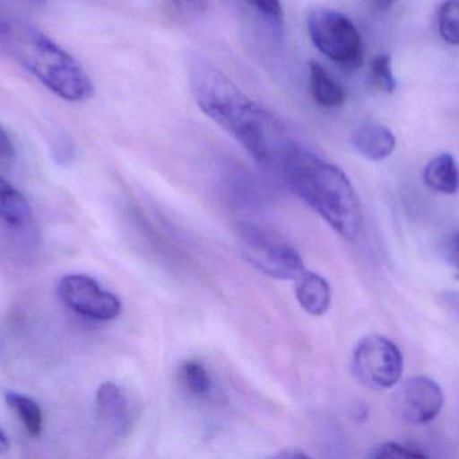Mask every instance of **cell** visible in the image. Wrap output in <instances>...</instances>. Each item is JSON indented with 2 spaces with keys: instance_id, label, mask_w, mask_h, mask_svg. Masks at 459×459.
Here are the masks:
<instances>
[{
  "instance_id": "1",
  "label": "cell",
  "mask_w": 459,
  "mask_h": 459,
  "mask_svg": "<svg viewBox=\"0 0 459 459\" xmlns=\"http://www.w3.org/2000/svg\"><path fill=\"white\" fill-rule=\"evenodd\" d=\"M188 84L194 100L207 118L228 131L258 163L272 159L278 124L269 112L204 59L191 62Z\"/></svg>"
},
{
  "instance_id": "2",
  "label": "cell",
  "mask_w": 459,
  "mask_h": 459,
  "mask_svg": "<svg viewBox=\"0 0 459 459\" xmlns=\"http://www.w3.org/2000/svg\"><path fill=\"white\" fill-rule=\"evenodd\" d=\"M283 174L291 190L340 236L358 239L363 229L360 201L345 172L310 151H283Z\"/></svg>"
},
{
  "instance_id": "3",
  "label": "cell",
  "mask_w": 459,
  "mask_h": 459,
  "mask_svg": "<svg viewBox=\"0 0 459 459\" xmlns=\"http://www.w3.org/2000/svg\"><path fill=\"white\" fill-rule=\"evenodd\" d=\"M5 49L59 99L81 102L93 97V81L82 65L39 30L13 26Z\"/></svg>"
},
{
  "instance_id": "4",
  "label": "cell",
  "mask_w": 459,
  "mask_h": 459,
  "mask_svg": "<svg viewBox=\"0 0 459 459\" xmlns=\"http://www.w3.org/2000/svg\"><path fill=\"white\" fill-rule=\"evenodd\" d=\"M238 245L243 258L267 277L296 280L305 271L299 251L281 234L253 223H240Z\"/></svg>"
},
{
  "instance_id": "5",
  "label": "cell",
  "mask_w": 459,
  "mask_h": 459,
  "mask_svg": "<svg viewBox=\"0 0 459 459\" xmlns=\"http://www.w3.org/2000/svg\"><path fill=\"white\" fill-rule=\"evenodd\" d=\"M313 45L334 64L358 69L363 64V40L352 21L339 11L316 8L307 15Z\"/></svg>"
},
{
  "instance_id": "6",
  "label": "cell",
  "mask_w": 459,
  "mask_h": 459,
  "mask_svg": "<svg viewBox=\"0 0 459 459\" xmlns=\"http://www.w3.org/2000/svg\"><path fill=\"white\" fill-rule=\"evenodd\" d=\"M352 368L364 384L387 390L401 382L403 356L391 340L371 334L361 339L353 349Z\"/></svg>"
},
{
  "instance_id": "7",
  "label": "cell",
  "mask_w": 459,
  "mask_h": 459,
  "mask_svg": "<svg viewBox=\"0 0 459 459\" xmlns=\"http://www.w3.org/2000/svg\"><path fill=\"white\" fill-rule=\"evenodd\" d=\"M58 296L67 309L97 322L116 320L123 310L118 296L104 290L96 279L88 275H65L58 283Z\"/></svg>"
},
{
  "instance_id": "8",
  "label": "cell",
  "mask_w": 459,
  "mask_h": 459,
  "mask_svg": "<svg viewBox=\"0 0 459 459\" xmlns=\"http://www.w3.org/2000/svg\"><path fill=\"white\" fill-rule=\"evenodd\" d=\"M391 404L399 419L411 425H425L441 414L444 391L430 377H410L396 388Z\"/></svg>"
},
{
  "instance_id": "9",
  "label": "cell",
  "mask_w": 459,
  "mask_h": 459,
  "mask_svg": "<svg viewBox=\"0 0 459 459\" xmlns=\"http://www.w3.org/2000/svg\"><path fill=\"white\" fill-rule=\"evenodd\" d=\"M0 223L8 229L31 237L37 232V221L26 197L4 178L0 177Z\"/></svg>"
},
{
  "instance_id": "10",
  "label": "cell",
  "mask_w": 459,
  "mask_h": 459,
  "mask_svg": "<svg viewBox=\"0 0 459 459\" xmlns=\"http://www.w3.org/2000/svg\"><path fill=\"white\" fill-rule=\"evenodd\" d=\"M96 411L102 426L113 434H124L131 426V404L115 383L100 385L96 393Z\"/></svg>"
},
{
  "instance_id": "11",
  "label": "cell",
  "mask_w": 459,
  "mask_h": 459,
  "mask_svg": "<svg viewBox=\"0 0 459 459\" xmlns=\"http://www.w3.org/2000/svg\"><path fill=\"white\" fill-rule=\"evenodd\" d=\"M353 147L360 155L369 161H383L395 150L396 139L388 127L383 124H361L352 135Z\"/></svg>"
},
{
  "instance_id": "12",
  "label": "cell",
  "mask_w": 459,
  "mask_h": 459,
  "mask_svg": "<svg viewBox=\"0 0 459 459\" xmlns=\"http://www.w3.org/2000/svg\"><path fill=\"white\" fill-rule=\"evenodd\" d=\"M296 298L307 314L321 317L331 306V286L325 278L305 269L296 279Z\"/></svg>"
},
{
  "instance_id": "13",
  "label": "cell",
  "mask_w": 459,
  "mask_h": 459,
  "mask_svg": "<svg viewBox=\"0 0 459 459\" xmlns=\"http://www.w3.org/2000/svg\"><path fill=\"white\" fill-rule=\"evenodd\" d=\"M426 185L442 194L459 190V167L450 154L444 153L429 162L423 172Z\"/></svg>"
},
{
  "instance_id": "14",
  "label": "cell",
  "mask_w": 459,
  "mask_h": 459,
  "mask_svg": "<svg viewBox=\"0 0 459 459\" xmlns=\"http://www.w3.org/2000/svg\"><path fill=\"white\" fill-rule=\"evenodd\" d=\"M309 85L316 102L328 110L342 107L347 99L342 86L316 61L309 62Z\"/></svg>"
},
{
  "instance_id": "15",
  "label": "cell",
  "mask_w": 459,
  "mask_h": 459,
  "mask_svg": "<svg viewBox=\"0 0 459 459\" xmlns=\"http://www.w3.org/2000/svg\"><path fill=\"white\" fill-rule=\"evenodd\" d=\"M4 401L5 404L15 412L27 434L32 438H39L43 431V412L39 404L30 396L13 393V391L5 393Z\"/></svg>"
},
{
  "instance_id": "16",
  "label": "cell",
  "mask_w": 459,
  "mask_h": 459,
  "mask_svg": "<svg viewBox=\"0 0 459 459\" xmlns=\"http://www.w3.org/2000/svg\"><path fill=\"white\" fill-rule=\"evenodd\" d=\"M179 383L183 390L195 399L209 398L212 391V379L204 364L196 360H187L180 366Z\"/></svg>"
},
{
  "instance_id": "17",
  "label": "cell",
  "mask_w": 459,
  "mask_h": 459,
  "mask_svg": "<svg viewBox=\"0 0 459 459\" xmlns=\"http://www.w3.org/2000/svg\"><path fill=\"white\" fill-rule=\"evenodd\" d=\"M369 77L375 89L383 93H394L396 81L394 77L393 58L390 54H379L369 64Z\"/></svg>"
},
{
  "instance_id": "18",
  "label": "cell",
  "mask_w": 459,
  "mask_h": 459,
  "mask_svg": "<svg viewBox=\"0 0 459 459\" xmlns=\"http://www.w3.org/2000/svg\"><path fill=\"white\" fill-rule=\"evenodd\" d=\"M441 37L450 45L459 46V0H445L438 11Z\"/></svg>"
},
{
  "instance_id": "19",
  "label": "cell",
  "mask_w": 459,
  "mask_h": 459,
  "mask_svg": "<svg viewBox=\"0 0 459 459\" xmlns=\"http://www.w3.org/2000/svg\"><path fill=\"white\" fill-rule=\"evenodd\" d=\"M369 458H428V453L420 447L410 444H399V442H385L374 447L368 455Z\"/></svg>"
},
{
  "instance_id": "20",
  "label": "cell",
  "mask_w": 459,
  "mask_h": 459,
  "mask_svg": "<svg viewBox=\"0 0 459 459\" xmlns=\"http://www.w3.org/2000/svg\"><path fill=\"white\" fill-rule=\"evenodd\" d=\"M246 2L272 23L278 26L282 23L283 13L281 0H246Z\"/></svg>"
},
{
  "instance_id": "21",
  "label": "cell",
  "mask_w": 459,
  "mask_h": 459,
  "mask_svg": "<svg viewBox=\"0 0 459 459\" xmlns=\"http://www.w3.org/2000/svg\"><path fill=\"white\" fill-rule=\"evenodd\" d=\"M15 146L8 137L7 131L0 126V159L10 161L15 156Z\"/></svg>"
},
{
  "instance_id": "22",
  "label": "cell",
  "mask_w": 459,
  "mask_h": 459,
  "mask_svg": "<svg viewBox=\"0 0 459 459\" xmlns=\"http://www.w3.org/2000/svg\"><path fill=\"white\" fill-rule=\"evenodd\" d=\"M446 309L450 310L453 315L459 320V293L458 291H447L442 296Z\"/></svg>"
},
{
  "instance_id": "23",
  "label": "cell",
  "mask_w": 459,
  "mask_h": 459,
  "mask_svg": "<svg viewBox=\"0 0 459 459\" xmlns=\"http://www.w3.org/2000/svg\"><path fill=\"white\" fill-rule=\"evenodd\" d=\"M447 256H449L450 263L459 269V234L453 236L447 244Z\"/></svg>"
},
{
  "instance_id": "24",
  "label": "cell",
  "mask_w": 459,
  "mask_h": 459,
  "mask_svg": "<svg viewBox=\"0 0 459 459\" xmlns=\"http://www.w3.org/2000/svg\"><path fill=\"white\" fill-rule=\"evenodd\" d=\"M275 457L283 459H302L307 458V453L302 452L301 449H286L278 453Z\"/></svg>"
},
{
  "instance_id": "25",
  "label": "cell",
  "mask_w": 459,
  "mask_h": 459,
  "mask_svg": "<svg viewBox=\"0 0 459 459\" xmlns=\"http://www.w3.org/2000/svg\"><path fill=\"white\" fill-rule=\"evenodd\" d=\"M10 450V442H8L7 436L4 431L0 428V455H5Z\"/></svg>"
},
{
  "instance_id": "26",
  "label": "cell",
  "mask_w": 459,
  "mask_h": 459,
  "mask_svg": "<svg viewBox=\"0 0 459 459\" xmlns=\"http://www.w3.org/2000/svg\"><path fill=\"white\" fill-rule=\"evenodd\" d=\"M398 2L399 0H375V4H377V7L380 8V10H390V8Z\"/></svg>"
},
{
  "instance_id": "27",
  "label": "cell",
  "mask_w": 459,
  "mask_h": 459,
  "mask_svg": "<svg viewBox=\"0 0 459 459\" xmlns=\"http://www.w3.org/2000/svg\"><path fill=\"white\" fill-rule=\"evenodd\" d=\"M34 2H37V3H43V2H45V0H34Z\"/></svg>"
}]
</instances>
